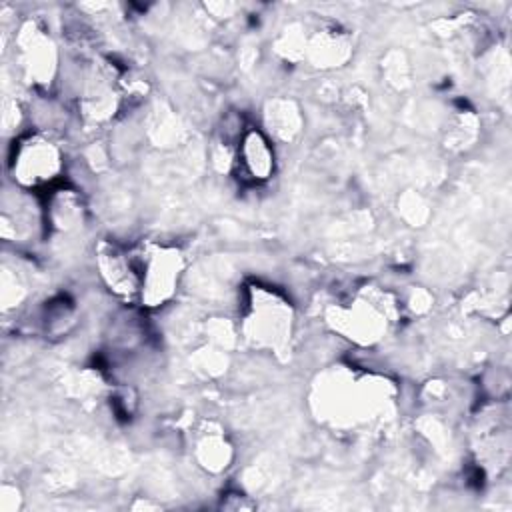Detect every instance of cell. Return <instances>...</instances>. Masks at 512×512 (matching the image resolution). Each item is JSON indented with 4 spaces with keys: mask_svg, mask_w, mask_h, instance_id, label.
Returning <instances> with one entry per match:
<instances>
[{
    "mask_svg": "<svg viewBox=\"0 0 512 512\" xmlns=\"http://www.w3.org/2000/svg\"><path fill=\"white\" fill-rule=\"evenodd\" d=\"M290 322V308L274 294L258 290L246 318L248 336L258 344L280 348L290 338Z\"/></svg>",
    "mask_w": 512,
    "mask_h": 512,
    "instance_id": "6da1fadb",
    "label": "cell"
},
{
    "mask_svg": "<svg viewBox=\"0 0 512 512\" xmlns=\"http://www.w3.org/2000/svg\"><path fill=\"white\" fill-rule=\"evenodd\" d=\"M136 266L140 278V294L148 306H158L172 296L180 274L178 252L152 248Z\"/></svg>",
    "mask_w": 512,
    "mask_h": 512,
    "instance_id": "7a4b0ae2",
    "label": "cell"
},
{
    "mask_svg": "<svg viewBox=\"0 0 512 512\" xmlns=\"http://www.w3.org/2000/svg\"><path fill=\"white\" fill-rule=\"evenodd\" d=\"M58 170H60L58 150L42 138H34L22 144L14 160V174L26 186L44 184L52 180Z\"/></svg>",
    "mask_w": 512,
    "mask_h": 512,
    "instance_id": "3957f363",
    "label": "cell"
},
{
    "mask_svg": "<svg viewBox=\"0 0 512 512\" xmlns=\"http://www.w3.org/2000/svg\"><path fill=\"white\" fill-rule=\"evenodd\" d=\"M98 266L100 274L104 276L106 284L118 294H134L140 292V278L138 266L130 262V258L120 252L116 246L104 244L98 252Z\"/></svg>",
    "mask_w": 512,
    "mask_h": 512,
    "instance_id": "277c9868",
    "label": "cell"
},
{
    "mask_svg": "<svg viewBox=\"0 0 512 512\" xmlns=\"http://www.w3.org/2000/svg\"><path fill=\"white\" fill-rule=\"evenodd\" d=\"M240 156H242V164L246 166V170L254 180H264L270 176L274 168V156L268 146V140L260 132L252 130L244 136Z\"/></svg>",
    "mask_w": 512,
    "mask_h": 512,
    "instance_id": "5b68a950",
    "label": "cell"
},
{
    "mask_svg": "<svg viewBox=\"0 0 512 512\" xmlns=\"http://www.w3.org/2000/svg\"><path fill=\"white\" fill-rule=\"evenodd\" d=\"M198 456L206 468L220 470L228 462V446L222 440L206 438L198 448Z\"/></svg>",
    "mask_w": 512,
    "mask_h": 512,
    "instance_id": "8992f818",
    "label": "cell"
}]
</instances>
